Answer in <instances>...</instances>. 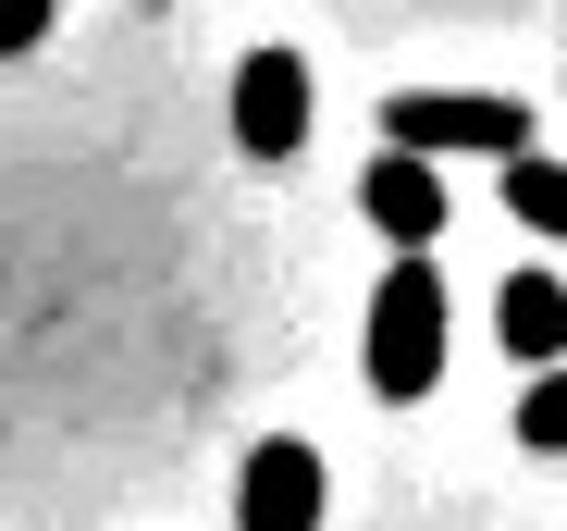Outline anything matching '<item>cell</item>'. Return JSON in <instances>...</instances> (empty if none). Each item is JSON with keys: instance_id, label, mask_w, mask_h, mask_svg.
Here are the masks:
<instances>
[{"instance_id": "6", "label": "cell", "mask_w": 567, "mask_h": 531, "mask_svg": "<svg viewBox=\"0 0 567 531\" xmlns=\"http://www.w3.org/2000/svg\"><path fill=\"white\" fill-rule=\"evenodd\" d=\"M494 334H506V359H518V371L567 359V285H555V273H506V297H494Z\"/></svg>"}, {"instance_id": "9", "label": "cell", "mask_w": 567, "mask_h": 531, "mask_svg": "<svg viewBox=\"0 0 567 531\" xmlns=\"http://www.w3.org/2000/svg\"><path fill=\"white\" fill-rule=\"evenodd\" d=\"M50 13H62V0H0V62H25L50 38Z\"/></svg>"}, {"instance_id": "1", "label": "cell", "mask_w": 567, "mask_h": 531, "mask_svg": "<svg viewBox=\"0 0 567 531\" xmlns=\"http://www.w3.org/2000/svg\"><path fill=\"white\" fill-rule=\"evenodd\" d=\"M432 384H444V273L432 247H395V273L370 285V396L420 408Z\"/></svg>"}, {"instance_id": "8", "label": "cell", "mask_w": 567, "mask_h": 531, "mask_svg": "<svg viewBox=\"0 0 567 531\" xmlns=\"http://www.w3.org/2000/svg\"><path fill=\"white\" fill-rule=\"evenodd\" d=\"M518 446H530V458H567V359L530 371V396H518Z\"/></svg>"}, {"instance_id": "3", "label": "cell", "mask_w": 567, "mask_h": 531, "mask_svg": "<svg viewBox=\"0 0 567 531\" xmlns=\"http://www.w3.org/2000/svg\"><path fill=\"white\" fill-rule=\"evenodd\" d=\"M321 507H333L321 446H297V432H259L247 470H235V531H321Z\"/></svg>"}, {"instance_id": "2", "label": "cell", "mask_w": 567, "mask_h": 531, "mask_svg": "<svg viewBox=\"0 0 567 531\" xmlns=\"http://www.w3.org/2000/svg\"><path fill=\"white\" fill-rule=\"evenodd\" d=\"M383 149H420V161H506L530 149V112L506 100V86H395L383 100Z\"/></svg>"}, {"instance_id": "7", "label": "cell", "mask_w": 567, "mask_h": 531, "mask_svg": "<svg viewBox=\"0 0 567 531\" xmlns=\"http://www.w3.org/2000/svg\"><path fill=\"white\" fill-rule=\"evenodd\" d=\"M506 211H518L530 235H567V161H543V149H506Z\"/></svg>"}, {"instance_id": "5", "label": "cell", "mask_w": 567, "mask_h": 531, "mask_svg": "<svg viewBox=\"0 0 567 531\" xmlns=\"http://www.w3.org/2000/svg\"><path fill=\"white\" fill-rule=\"evenodd\" d=\"M358 211L383 223L395 247H432V235H444V173H432L420 149H383V161L358 173Z\"/></svg>"}, {"instance_id": "4", "label": "cell", "mask_w": 567, "mask_h": 531, "mask_svg": "<svg viewBox=\"0 0 567 531\" xmlns=\"http://www.w3.org/2000/svg\"><path fill=\"white\" fill-rule=\"evenodd\" d=\"M309 112H321V86L297 50H247L235 62V149L247 161H297L309 149Z\"/></svg>"}]
</instances>
